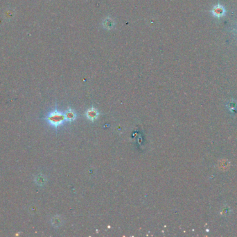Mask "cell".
I'll list each match as a JSON object with an SVG mask.
<instances>
[{
  "label": "cell",
  "instance_id": "obj_7",
  "mask_svg": "<svg viewBox=\"0 0 237 237\" xmlns=\"http://www.w3.org/2000/svg\"><path fill=\"white\" fill-rule=\"evenodd\" d=\"M229 211L230 210L228 207H223V208L222 209V212H221L223 216H228L229 213Z\"/></svg>",
  "mask_w": 237,
  "mask_h": 237
},
{
  "label": "cell",
  "instance_id": "obj_3",
  "mask_svg": "<svg viewBox=\"0 0 237 237\" xmlns=\"http://www.w3.org/2000/svg\"><path fill=\"white\" fill-rule=\"evenodd\" d=\"M85 116L87 118V119L90 121H95L99 116V113H98L97 108L92 107L87 110L86 113H85Z\"/></svg>",
  "mask_w": 237,
  "mask_h": 237
},
{
  "label": "cell",
  "instance_id": "obj_4",
  "mask_svg": "<svg viewBox=\"0 0 237 237\" xmlns=\"http://www.w3.org/2000/svg\"><path fill=\"white\" fill-rule=\"evenodd\" d=\"M65 120L67 121L72 122L76 120V118L77 117V115L75 111H74L73 109H71V108H69V109H67L65 112Z\"/></svg>",
  "mask_w": 237,
  "mask_h": 237
},
{
  "label": "cell",
  "instance_id": "obj_2",
  "mask_svg": "<svg viewBox=\"0 0 237 237\" xmlns=\"http://www.w3.org/2000/svg\"><path fill=\"white\" fill-rule=\"evenodd\" d=\"M225 8H224L223 6L220 4H218L216 6H215L212 10V14H213V15L218 18L223 17L225 15Z\"/></svg>",
  "mask_w": 237,
  "mask_h": 237
},
{
  "label": "cell",
  "instance_id": "obj_6",
  "mask_svg": "<svg viewBox=\"0 0 237 237\" xmlns=\"http://www.w3.org/2000/svg\"><path fill=\"white\" fill-rule=\"evenodd\" d=\"M228 107L230 108V109H234V108H236L237 107V104L236 102L234 101H230L228 103Z\"/></svg>",
  "mask_w": 237,
  "mask_h": 237
},
{
  "label": "cell",
  "instance_id": "obj_5",
  "mask_svg": "<svg viewBox=\"0 0 237 237\" xmlns=\"http://www.w3.org/2000/svg\"><path fill=\"white\" fill-rule=\"evenodd\" d=\"M220 162H221V163H220V165H219L220 166V169L225 170L226 168H228V167L229 166V164H228V161L223 160L220 161Z\"/></svg>",
  "mask_w": 237,
  "mask_h": 237
},
{
  "label": "cell",
  "instance_id": "obj_1",
  "mask_svg": "<svg viewBox=\"0 0 237 237\" xmlns=\"http://www.w3.org/2000/svg\"><path fill=\"white\" fill-rule=\"evenodd\" d=\"M47 120L52 126L57 127L64 123V121L65 120V114L55 109L48 115Z\"/></svg>",
  "mask_w": 237,
  "mask_h": 237
}]
</instances>
